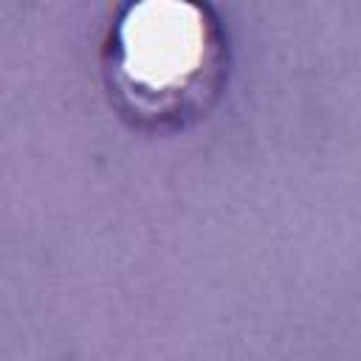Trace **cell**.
<instances>
[{
    "label": "cell",
    "instance_id": "cell-1",
    "mask_svg": "<svg viewBox=\"0 0 361 361\" xmlns=\"http://www.w3.org/2000/svg\"><path fill=\"white\" fill-rule=\"evenodd\" d=\"M226 73V31L200 3H130L104 37L102 76L110 102L147 133H172L203 118L220 99Z\"/></svg>",
    "mask_w": 361,
    "mask_h": 361
}]
</instances>
